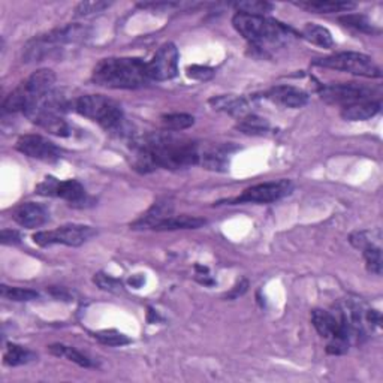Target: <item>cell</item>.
<instances>
[{"mask_svg": "<svg viewBox=\"0 0 383 383\" xmlns=\"http://www.w3.org/2000/svg\"><path fill=\"white\" fill-rule=\"evenodd\" d=\"M135 168L150 173L157 168L183 169L199 164L201 150L195 141L177 136L173 132H156L134 139Z\"/></svg>", "mask_w": 383, "mask_h": 383, "instance_id": "obj_1", "label": "cell"}, {"mask_svg": "<svg viewBox=\"0 0 383 383\" xmlns=\"http://www.w3.org/2000/svg\"><path fill=\"white\" fill-rule=\"evenodd\" d=\"M93 83L107 88H138L148 83L147 63L136 57H109L96 65Z\"/></svg>", "mask_w": 383, "mask_h": 383, "instance_id": "obj_2", "label": "cell"}, {"mask_svg": "<svg viewBox=\"0 0 383 383\" xmlns=\"http://www.w3.org/2000/svg\"><path fill=\"white\" fill-rule=\"evenodd\" d=\"M237 32L256 48L279 47L295 36L294 30L265 15H250L237 13L233 18Z\"/></svg>", "mask_w": 383, "mask_h": 383, "instance_id": "obj_3", "label": "cell"}, {"mask_svg": "<svg viewBox=\"0 0 383 383\" xmlns=\"http://www.w3.org/2000/svg\"><path fill=\"white\" fill-rule=\"evenodd\" d=\"M74 109L79 116L93 120L109 132H126L123 109L113 99L102 95H86L75 100Z\"/></svg>", "mask_w": 383, "mask_h": 383, "instance_id": "obj_4", "label": "cell"}, {"mask_svg": "<svg viewBox=\"0 0 383 383\" xmlns=\"http://www.w3.org/2000/svg\"><path fill=\"white\" fill-rule=\"evenodd\" d=\"M87 35V29L78 24H69L63 29H57L44 35L38 39H33L32 42L27 45L26 49V62H33V60H41L52 54L60 47L68 44H77L83 41Z\"/></svg>", "mask_w": 383, "mask_h": 383, "instance_id": "obj_5", "label": "cell"}, {"mask_svg": "<svg viewBox=\"0 0 383 383\" xmlns=\"http://www.w3.org/2000/svg\"><path fill=\"white\" fill-rule=\"evenodd\" d=\"M318 66L341 70V72H349L366 78H380L382 70L376 65L375 60L370 56L362 53H337L334 56H329L325 58H319L316 62Z\"/></svg>", "mask_w": 383, "mask_h": 383, "instance_id": "obj_6", "label": "cell"}, {"mask_svg": "<svg viewBox=\"0 0 383 383\" xmlns=\"http://www.w3.org/2000/svg\"><path fill=\"white\" fill-rule=\"evenodd\" d=\"M96 235V230L87 225H65L54 230H41L33 235V241L41 247L63 244L69 247H78Z\"/></svg>", "mask_w": 383, "mask_h": 383, "instance_id": "obj_7", "label": "cell"}, {"mask_svg": "<svg viewBox=\"0 0 383 383\" xmlns=\"http://www.w3.org/2000/svg\"><path fill=\"white\" fill-rule=\"evenodd\" d=\"M36 194L62 198L72 207H84L87 203L86 189L78 180L60 181L54 177H47L42 183L36 186Z\"/></svg>", "mask_w": 383, "mask_h": 383, "instance_id": "obj_8", "label": "cell"}, {"mask_svg": "<svg viewBox=\"0 0 383 383\" xmlns=\"http://www.w3.org/2000/svg\"><path fill=\"white\" fill-rule=\"evenodd\" d=\"M292 189H294V186H292L289 180L268 181V183H260L246 189L243 195L230 201V204H273L290 195Z\"/></svg>", "mask_w": 383, "mask_h": 383, "instance_id": "obj_9", "label": "cell"}, {"mask_svg": "<svg viewBox=\"0 0 383 383\" xmlns=\"http://www.w3.org/2000/svg\"><path fill=\"white\" fill-rule=\"evenodd\" d=\"M376 93L375 88L357 84V83H341V84H331L322 87L320 97L328 104L337 105H354L358 102H367L373 100V95Z\"/></svg>", "mask_w": 383, "mask_h": 383, "instance_id": "obj_10", "label": "cell"}, {"mask_svg": "<svg viewBox=\"0 0 383 383\" xmlns=\"http://www.w3.org/2000/svg\"><path fill=\"white\" fill-rule=\"evenodd\" d=\"M178 72V49L173 42L160 47L147 63V74L155 81H168Z\"/></svg>", "mask_w": 383, "mask_h": 383, "instance_id": "obj_11", "label": "cell"}, {"mask_svg": "<svg viewBox=\"0 0 383 383\" xmlns=\"http://www.w3.org/2000/svg\"><path fill=\"white\" fill-rule=\"evenodd\" d=\"M15 147L19 153L48 164H54L62 157V150H60L54 143H52V141L45 139L41 135L19 136Z\"/></svg>", "mask_w": 383, "mask_h": 383, "instance_id": "obj_12", "label": "cell"}, {"mask_svg": "<svg viewBox=\"0 0 383 383\" xmlns=\"http://www.w3.org/2000/svg\"><path fill=\"white\" fill-rule=\"evenodd\" d=\"M30 122L45 129L47 132L57 136H69L70 126L66 123L63 114H58L56 111L44 108L41 105H32L24 109L23 113Z\"/></svg>", "mask_w": 383, "mask_h": 383, "instance_id": "obj_13", "label": "cell"}, {"mask_svg": "<svg viewBox=\"0 0 383 383\" xmlns=\"http://www.w3.org/2000/svg\"><path fill=\"white\" fill-rule=\"evenodd\" d=\"M13 217L19 226H24L27 229L42 226L49 219L47 208L36 203H26L17 207Z\"/></svg>", "mask_w": 383, "mask_h": 383, "instance_id": "obj_14", "label": "cell"}, {"mask_svg": "<svg viewBox=\"0 0 383 383\" xmlns=\"http://www.w3.org/2000/svg\"><path fill=\"white\" fill-rule=\"evenodd\" d=\"M274 102L288 108H302L308 102V95L304 90L294 86H277L273 87L267 95Z\"/></svg>", "mask_w": 383, "mask_h": 383, "instance_id": "obj_15", "label": "cell"}, {"mask_svg": "<svg viewBox=\"0 0 383 383\" xmlns=\"http://www.w3.org/2000/svg\"><path fill=\"white\" fill-rule=\"evenodd\" d=\"M169 216H173V204L164 201V203H156L143 217H139L130 226L132 229H153L159 221Z\"/></svg>", "mask_w": 383, "mask_h": 383, "instance_id": "obj_16", "label": "cell"}, {"mask_svg": "<svg viewBox=\"0 0 383 383\" xmlns=\"http://www.w3.org/2000/svg\"><path fill=\"white\" fill-rule=\"evenodd\" d=\"M380 111V102L376 100H367V102H358L354 105L343 107L341 117L349 122H364L375 117Z\"/></svg>", "mask_w": 383, "mask_h": 383, "instance_id": "obj_17", "label": "cell"}, {"mask_svg": "<svg viewBox=\"0 0 383 383\" xmlns=\"http://www.w3.org/2000/svg\"><path fill=\"white\" fill-rule=\"evenodd\" d=\"M301 9L316 14H332V13H346L354 9L357 5L352 2H331V0H308V2H295Z\"/></svg>", "mask_w": 383, "mask_h": 383, "instance_id": "obj_18", "label": "cell"}, {"mask_svg": "<svg viewBox=\"0 0 383 383\" xmlns=\"http://www.w3.org/2000/svg\"><path fill=\"white\" fill-rule=\"evenodd\" d=\"M207 224L205 219L195 217V216H169L153 228V230H177V229H196Z\"/></svg>", "mask_w": 383, "mask_h": 383, "instance_id": "obj_19", "label": "cell"}, {"mask_svg": "<svg viewBox=\"0 0 383 383\" xmlns=\"http://www.w3.org/2000/svg\"><path fill=\"white\" fill-rule=\"evenodd\" d=\"M229 150L226 147H213L205 151H201L199 164L211 171H226L228 168Z\"/></svg>", "mask_w": 383, "mask_h": 383, "instance_id": "obj_20", "label": "cell"}, {"mask_svg": "<svg viewBox=\"0 0 383 383\" xmlns=\"http://www.w3.org/2000/svg\"><path fill=\"white\" fill-rule=\"evenodd\" d=\"M48 350H49V354H53L54 357L66 358L70 362H75V364L79 366V367H84V368L93 367L92 359H90L88 357H86L84 354H81V352L77 350L75 347L62 345V343H56V345L48 346Z\"/></svg>", "mask_w": 383, "mask_h": 383, "instance_id": "obj_21", "label": "cell"}, {"mask_svg": "<svg viewBox=\"0 0 383 383\" xmlns=\"http://www.w3.org/2000/svg\"><path fill=\"white\" fill-rule=\"evenodd\" d=\"M302 36H304L308 42L322 48L334 47V39H332V35L327 27H322L313 23H307L304 29H302Z\"/></svg>", "mask_w": 383, "mask_h": 383, "instance_id": "obj_22", "label": "cell"}, {"mask_svg": "<svg viewBox=\"0 0 383 383\" xmlns=\"http://www.w3.org/2000/svg\"><path fill=\"white\" fill-rule=\"evenodd\" d=\"M211 105H214L216 109L225 111L233 116H244L247 113V102L240 96H219L210 100Z\"/></svg>", "mask_w": 383, "mask_h": 383, "instance_id": "obj_23", "label": "cell"}, {"mask_svg": "<svg viewBox=\"0 0 383 383\" xmlns=\"http://www.w3.org/2000/svg\"><path fill=\"white\" fill-rule=\"evenodd\" d=\"M36 359V354L32 350H29L23 346L18 345H8L5 354H3V362L9 367H18L29 364Z\"/></svg>", "mask_w": 383, "mask_h": 383, "instance_id": "obj_24", "label": "cell"}, {"mask_svg": "<svg viewBox=\"0 0 383 383\" xmlns=\"http://www.w3.org/2000/svg\"><path fill=\"white\" fill-rule=\"evenodd\" d=\"M238 129L247 135H265L269 130V123L268 120L251 114L241 118Z\"/></svg>", "mask_w": 383, "mask_h": 383, "instance_id": "obj_25", "label": "cell"}, {"mask_svg": "<svg viewBox=\"0 0 383 383\" xmlns=\"http://www.w3.org/2000/svg\"><path fill=\"white\" fill-rule=\"evenodd\" d=\"M195 117L185 113H175V114H168L162 117V126L168 132H180V130H185L194 126Z\"/></svg>", "mask_w": 383, "mask_h": 383, "instance_id": "obj_26", "label": "cell"}, {"mask_svg": "<svg viewBox=\"0 0 383 383\" xmlns=\"http://www.w3.org/2000/svg\"><path fill=\"white\" fill-rule=\"evenodd\" d=\"M97 341L102 343V345H107V346H125V345H129L130 340L126 334H123V332H120L117 329H104V331H97L95 332L93 336Z\"/></svg>", "mask_w": 383, "mask_h": 383, "instance_id": "obj_27", "label": "cell"}, {"mask_svg": "<svg viewBox=\"0 0 383 383\" xmlns=\"http://www.w3.org/2000/svg\"><path fill=\"white\" fill-rule=\"evenodd\" d=\"M380 233L379 230H361L350 235V243L354 247L364 250L371 246H380Z\"/></svg>", "mask_w": 383, "mask_h": 383, "instance_id": "obj_28", "label": "cell"}, {"mask_svg": "<svg viewBox=\"0 0 383 383\" xmlns=\"http://www.w3.org/2000/svg\"><path fill=\"white\" fill-rule=\"evenodd\" d=\"M364 251L366 264L370 273L380 276L382 274V265H383V258H382V247L380 246H371L362 250Z\"/></svg>", "mask_w": 383, "mask_h": 383, "instance_id": "obj_29", "label": "cell"}, {"mask_svg": "<svg viewBox=\"0 0 383 383\" xmlns=\"http://www.w3.org/2000/svg\"><path fill=\"white\" fill-rule=\"evenodd\" d=\"M238 13L250 15H264L265 13L273 11V5L268 2H258V0H249V2H240L234 5Z\"/></svg>", "mask_w": 383, "mask_h": 383, "instance_id": "obj_30", "label": "cell"}, {"mask_svg": "<svg viewBox=\"0 0 383 383\" xmlns=\"http://www.w3.org/2000/svg\"><path fill=\"white\" fill-rule=\"evenodd\" d=\"M2 297L9 301H32L39 297L36 290L24 289V288H9L6 285L2 286Z\"/></svg>", "mask_w": 383, "mask_h": 383, "instance_id": "obj_31", "label": "cell"}, {"mask_svg": "<svg viewBox=\"0 0 383 383\" xmlns=\"http://www.w3.org/2000/svg\"><path fill=\"white\" fill-rule=\"evenodd\" d=\"M340 22L347 27L359 30V32H366V33L375 32V27L370 24V22L364 15H346V17H341Z\"/></svg>", "mask_w": 383, "mask_h": 383, "instance_id": "obj_32", "label": "cell"}, {"mask_svg": "<svg viewBox=\"0 0 383 383\" xmlns=\"http://www.w3.org/2000/svg\"><path fill=\"white\" fill-rule=\"evenodd\" d=\"M95 283L102 289V290H108V292H114V294H118V292L123 290V285L122 281L111 277V276H105L102 273H99L95 276L93 279Z\"/></svg>", "mask_w": 383, "mask_h": 383, "instance_id": "obj_33", "label": "cell"}, {"mask_svg": "<svg viewBox=\"0 0 383 383\" xmlns=\"http://www.w3.org/2000/svg\"><path fill=\"white\" fill-rule=\"evenodd\" d=\"M109 6H111L109 2H83L77 6L75 13L78 17H87L92 14L102 13L104 9H107Z\"/></svg>", "mask_w": 383, "mask_h": 383, "instance_id": "obj_34", "label": "cell"}, {"mask_svg": "<svg viewBox=\"0 0 383 383\" xmlns=\"http://www.w3.org/2000/svg\"><path fill=\"white\" fill-rule=\"evenodd\" d=\"M187 75L194 79H208L214 75V70L205 66H192L187 69Z\"/></svg>", "mask_w": 383, "mask_h": 383, "instance_id": "obj_35", "label": "cell"}, {"mask_svg": "<svg viewBox=\"0 0 383 383\" xmlns=\"http://www.w3.org/2000/svg\"><path fill=\"white\" fill-rule=\"evenodd\" d=\"M0 241H2V244H5V246L18 244L19 241H22V235H19L18 230L3 229L2 234H0Z\"/></svg>", "mask_w": 383, "mask_h": 383, "instance_id": "obj_36", "label": "cell"}, {"mask_svg": "<svg viewBox=\"0 0 383 383\" xmlns=\"http://www.w3.org/2000/svg\"><path fill=\"white\" fill-rule=\"evenodd\" d=\"M247 286H249L247 280H241V281H240V285H237L233 290H230V294H229L228 297H229V298H238L240 295H243L244 292L247 290Z\"/></svg>", "mask_w": 383, "mask_h": 383, "instance_id": "obj_37", "label": "cell"}]
</instances>
